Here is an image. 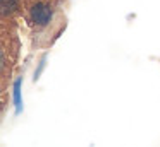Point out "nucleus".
<instances>
[{
    "label": "nucleus",
    "instance_id": "1",
    "mask_svg": "<svg viewBox=\"0 0 160 147\" xmlns=\"http://www.w3.org/2000/svg\"><path fill=\"white\" fill-rule=\"evenodd\" d=\"M26 19L35 29H45L53 19V3L50 0H29L26 5Z\"/></svg>",
    "mask_w": 160,
    "mask_h": 147
},
{
    "label": "nucleus",
    "instance_id": "2",
    "mask_svg": "<svg viewBox=\"0 0 160 147\" xmlns=\"http://www.w3.org/2000/svg\"><path fill=\"white\" fill-rule=\"evenodd\" d=\"M21 84L22 79L18 77L12 84V101H14V108H16V115L22 111V98H21Z\"/></svg>",
    "mask_w": 160,
    "mask_h": 147
},
{
    "label": "nucleus",
    "instance_id": "3",
    "mask_svg": "<svg viewBox=\"0 0 160 147\" xmlns=\"http://www.w3.org/2000/svg\"><path fill=\"white\" fill-rule=\"evenodd\" d=\"M21 10V0H2V14L4 17H11Z\"/></svg>",
    "mask_w": 160,
    "mask_h": 147
},
{
    "label": "nucleus",
    "instance_id": "4",
    "mask_svg": "<svg viewBox=\"0 0 160 147\" xmlns=\"http://www.w3.org/2000/svg\"><path fill=\"white\" fill-rule=\"evenodd\" d=\"M45 65H47V57H42V60L38 62V68L35 70V80H38V79H40L42 72L45 70Z\"/></svg>",
    "mask_w": 160,
    "mask_h": 147
}]
</instances>
